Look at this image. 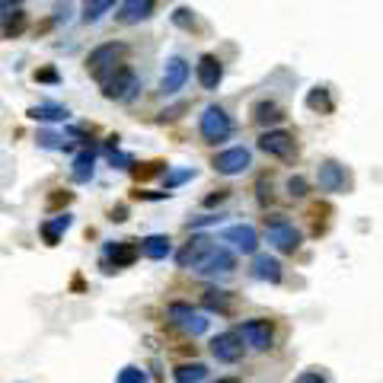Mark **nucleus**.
I'll return each instance as SVG.
<instances>
[{"instance_id": "f257e3e1", "label": "nucleus", "mask_w": 383, "mask_h": 383, "mask_svg": "<svg viewBox=\"0 0 383 383\" xmlns=\"http://www.w3.org/2000/svg\"><path fill=\"white\" fill-rule=\"evenodd\" d=\"M125 55H128V48H125L121 42H106V45H99V48H93V51L87 55V74L93 77V80L102 83L115 67H121V64H125Z\"/></svg>"}, {"instance_id": "f03ea898", "label": "nucleus", "mask_w": 383, "mask_h": 383, "mask_svg": "<svg viewBox=\"0 0 383 383\" xmlns=\"http://www.w3.org/2000/svg\"><path fill=\"white\" fill-rule=\"evenodd\" d=\"M265 233H268V243L284 255H294L300 249V243H304V233H300L284 214H268L265 217Z\"/></svg>"}, {"instance_id": "7ed1b4c3", "label": "nucleus", "mask_w": 383, "mask_h": 383, "mask_svg": "<svg viewBox=\"0 0 383 383\" xmlns=\"http://www.w3.org/2000/svg\"><path fill=\"white\" fill-rule=\"evenodd\" d=\"M102 87V96L106 99H112V102H131L134 96H138V89H140V77L134 74L131 67H115L112 74L106 77V80L99 83Z\"/></svg>"}, {"instance_id": "20e7f679", "label": "nucleus", "mask_w": 383, "mask_h": 383, "mask_svg": "<svg viewBox=\"0 0 383 383\" xmlns=\"http://www.w3.org/2000/svg\"><path fill=\"white\" fill-rule=\"evenodd\" d=\"M198 131H201L204 144H223V140L233 134V121H230L227 109H223V106H208L201 112Z\"/></svg>"}, {"instance_id": "39448f33", "label": "nucleus", "mask_w": 383, "mask_h": 383, "mask_svg": "<svg viewBox=\"0 0 383 383\" xmlns=\"http://www.w3.org/2000/svg\"><path fill=\"white\" fill-rule=\"evenodd\" d=\"M166 316H170L172 326H179V329L189 332V335H204V332H208V323H211L204 313H198L195 306L182 304V300H172V304L166 306Z\"/></svg>"}, {"instance_id": "423d86ee", "label": "nucleus", "mask_w": 383, "mask_h": 383, "mask_svg": "<svg viewBox=\"0 0 383 383\" xmlns=\"http://www.w3.org/2000/svg\"><path fill=\"white\" fill-rule=\"evenodd\" d=\"M236 268V255L227 246H211L201 259L192 265L195 274H230Z\"/></svg>"}, {"instance_id": "0eeeda50", "label": "nucleus", "mask_w": 383, "mask_h": 383, "mask_svg": "<svg viewBox=\"0 0 383 383\" xmlns=\"http://www.w3.org/2000/svg\"><path fill=\"white\" fill-rule=\"evenodd\" d=\"M259 150L278 160H294L297 157V140H294V134L281 131V128H268L259 138Z\"/></svg>"}, {"instance_id": "6e6552de", "label": "nucleus", "mask_w": 383, "mask_h": 383, "mask_svg": "<svg viewBox=\"0 0 383 383\" xmlns=\"http://www.w3.org/2000/svg\"><path fill=\"white\" fill-rule=\"evenodd\" d=\"M236 332H240V338L252 351H268L274 345V329H272L268 319H246V323H243Z\"/></svg>"}, {"instance_id": "1a4fd4ad", "label": "nucleus", "mask_w": 383, "mask_h": 383, "mask_svg": "<svg viewBox=\"0 0 383 383\" xmlns=\"http://www.w3.org/2000/svg\"><path fill=\"white\" fill-rule=\"evenodd\" d=\"M211 166H214L221 176H240V172H246L249 166H252V153L246 150V147H230V150H221L214 160H211Z\"/></svg>"}, {"instance_id": "9d476101", "label": "nucleus", "mask_w": 383, "mask_h": 383, "mask_svg": "<svg viewBox=\"0 0 383 383\" xmlns=\"http://www.w3.org/2000/svg\"><path fill=\"white\" fill-rule=\"evenodd\" d=\"M243 351L246 348H243V338L236 329H227V332L211 338V355H214L221 364H236L243 357Z\"/></svg>"}, {"instance_id": "9b49d317", "label": "nucleus", "mask_w": 383, "mask_h": 383, "mask_svg": "<svg viewBox=\"0 0 383 383\" xmlns=\"http://www.w3.org/2000/svg\"><path fill=\"white\" fill-rule=\"evenodd\" d=\"M138 240H121V243H109L106 246V259H102V268L106 272H118V268L134 265L138 259Z\"/></svg>"}, {"instance_id": "f8f14e48", "label": "nucleus", "mask_w": 383, "mask_h": 383, "mask_svg": "<svg viewBox=\"0 0 383 383\" xmlns=\"http://www.w3.org/2000/svg\"><path fill=\"white\" fill-rule=\"evenodd\" d=\"M185 80H189V61L185 57H170L163 67V80H160V93L163 96H176L179 89L185 87Z\"/></svg>"}, {"instance_id": "ddd939ff", "label": "nucleus", "mask_w": 383, "mask_h": 383, "mask_svg": "<svg viewBox=\"0 0 383 383\" xmlns=\"http://www.w3.org/2000/svg\"><path fill=\"white\" fill-rule=\"evenodd\" d=\"M153 10H157V0H125V4L118 6V13H115V23L138 26V23H144V19H150Z\"/></svg>"}, {"instance_id": "4468645a", "label": "nucleus", "mask_w": 383, "mask_h": 383, "mask_svg": "<svg viewBox=\"0 0 383 383\" xmlns=\"http://www.w3.org/2000/svg\"><path fill=\"white\" fill-rule=\"evenodd\" d=\"M195 74H198V83H201V89L214 93V89L221 87V80H223V64H221V57H217V55H201V57H198Z\"/></svg>"}, {"instance_id": "2eb2a0df", "label": "nucleus", "mask_w": 383, "mask_h": 383, "mask_svg": "<svg viewBox=\"0 0 383 383\" xmlns=\"http://www.w3.org/2000/svg\"><path fill=\"white\" fill-rule=\"evenodd\" d=\"M223 240L233 243L240 252L252 255L255 249H259V233H255V227H249V223H236V227H227L223 230Z\"/></svg>"}, {"instance_id": "dca6fc26", "label": "nucleus", "mask_w": 383, "mask_h": 383, "mask_svg": "<svg viewBox=\"0 0 383 383\" xmlns=\"http://www.w3.org/2000/svg\"><path fill=\"white\" fill-rule=\"evenodd\" d=\"M252 278H259V281H268V284H278L281 281V262L274 259V255H268V252H252Z\"/></svg>"}, {"instance_id": "f3484780", "label": "nucleus", "mask_w": 383, "mask_h": 383, "mask_svg": "<svg viewBox=\"0 0 383 383\" xmlns=\"http://www.w3.org/2000/svg\"><path fill=\"white\" fill-rule=\"evenodd\" d=\"M345 182H348V176H345V166L342 163L326 160V163L319 166V189H323V192H329V195L345 192Z\"/></svg>"}, {"instance_id": "a211bd4d", "label": "nucleus", "mask_w": 383, "mask_h": 383, "mask_svg": "<svg viewBox=\"0 0 383 383\" xmlns=\"http://www.w3.org/2000/svg\"><path fill=\"white\" fill-rule=\"evenodd\" d=\"M211 246H214V240H211V236H192V240L182 243V249L176 252V265L179 268H192Z\"/></svg>"}, {"instance_id": "6ab92c4d", "label": "nucleus", "mask_w": 383, "mask_h": 383, "mask_svg": "<svg viewBox=\"0 0 383 383\" xmlns=\"http://www.w3.org/2000/svg\"><path fill=\"white\" fill-rule=\"evenodd\" d=\"M249 115H252V121H255V125H262V128H274V125H281V121H284V109H281L278 102H272V99L252 102Z\"/></svg>"}, {"instance_id": "aec40b11", "label": "nucleus", "mask_w": 383, "mask_h": 383, "mask_svg": "<svg viewBox=\"0 0 383 383\" xmlns=\"http://www.w3.org/2000/svg\"><path fill=\"white\" fill-rule=\"evenodd\" d=\"M201 306L208 313H221V316H227V313H233V294L223 291V287H208V291L201 294Z\"/></svg>"}, {"instance_id": "412c9836", "label": "nucleus", "mask_w": 383, "mask_h": 383, "mask_svg": "<svg viewBox=\"0 0 383 383\" xmlns=\"http://www.w3.org/2000/svg\"><path fill=\"white\" fill-rule=\"evenodd\" d=\"M138 252H144L147 259L160 262L172 252V243L166 233H150V236H144V240H138Z\"/></svg>"}, {"instance_id": "4be33fe9", "label": "nucleus", "mask_w": 383, "mask_h": 383, "mask_svg": "<svg viewBox=\"0 0 383 383\" xmlns=\"http://www.w3.org/2000/svg\"><path fill=\"white\" fill-rule=\"evenodd\" d=\"M70 223H74V217H70L67 211H64V214H57L55 221H45L42 227H38L45 246H57V243H61V233H64V230H70Z\"/></svg>"}, {"instance_id": "5701e85b", "label": "nucleus", "mask_w": 383, "mask_h": 383, "mask_svg": "<svg viewBox=\"0 0 383 383\" xmlns=\"http://www.w3.org/2000/svg\"><path fill=\"white\" fill-rule=\"evenodd\" d=\"M26 115H29L32 121H67L70 109L61 106V102H42V106H32Z\"/></svg>"}, {"instance_id": "b1692460", "label": "nucleus", "mask_w": 383, "mask_h": 383, "mask_svg": "<svg viewBox=\"0 0 383 383\" xmlns=\"http://www.w3.org/2000/svg\"><path fill=\"white\" fill-rule=\"evenodd\" d=\"M96 172V153L93 150H83L74 157V170H70V176H74V182H89Z\"/></svg>"}, {"instance_id": "393cba45", "label": "nucleus", "mask_w": 383, "mask_h": 383, "mask_svg": "<svg viewBox=\"0 0 383 383\" xmlns=\"http://www.w3.org/2000/svg\"><path fill=\"white\" fill-rule=\"evenodd\" d=\"M306 109H313V112H319V115H329L332 109H335L332 93L326 87H313L310 93H306Z\"/></svg>"}, {"instance_id": "a878e982", "label": "nucleus", "mask_w": 383, "mask_h": 383, "mask_svg": "<svg viewBox=\"0 0 383 383\" xmlns=\"http://www.w3.org/2000/svg\"><path fill=\"white\" fill-rule=\"evenodd\" d=\"M204 377H208V367H204L201 361L179 364V367L172 370V380H176V383H201Z\"/></svg>"}, {"instance_id": "bb28decb", "label": "nucleus", "mask_w": 383, "mask_h": 383, "mask_svg": "<svg viewBox=\"0 0 383 383\" xmlns=\"http://www.w3.org/2000/svg\"><path fill=\"white\" fill-rule=\"evenodd\" d=\"M26 23H29V16H26L23 10H13V16H10V13H4V19H0V35H4V38L23 35Z\"/></svg>"}, {"instance_id": "cd10ccee", "label": "nucleus", "mask_w": 383, "mask_h": 383, "mask_svg": "<svg viewBox=\"0 0 383 383\" xmlns=\"http://www.w3.org/2000/svg\"><path fill=\"white\" fill-rule=\"evenodd\" d=\"M112 6H115V0H87L83 4V23H99Z\"/></svg>"}, {"instance_id": "c85d7f7f", "label": "nucleus", "mask_w": 383, "mask_h": 383, "mask_svg": "<svg viewBox=\"0 0 383 383\" xmlns=\"http://www.w3.org/2000/svg\"><path fill=\"white\" fill-rule=\"evenodd\" d=\"M163 170H166L163 160H147V163H134V166H131V176L138 179V182H147V179L160 176Z\"/></svg>"}, {"instance_id": "c756f323", "label": "nucleus", "mask_w": 383, "mask_h": 383, "mask_svg": "<svg viewBox=\"0 0 383 383\" xmlns=\"http://www.w3.org/2000/svg\"><path fill=\"white\" fill-rule=\"evenodd\" d=\"M172 26H179V29H185V32H195L198 29L195 10H189V6H176V10H172Z\"/></svg>"}, {"instance_id": "7c9ffc66", "label": "nucleus", "mask_w": 383, "mask_h": 383, "mask_svg": "<svg viewBox=\"0 0 383 383\" xmlns=\"http://www.w3.org/2000/svg\"><path fill=\"white\" fill-rule=\"evenodd\" d=\"M115 383H147V370H140V367H134V364H128V367L118 370Z\"/></svg>"}, {"instance_id": "2f4dec72", "label": "nucleus", "mask_w": 383, "mask_h": 383, "mask_svg": "<svg viewBox=\"0 0 383 383\" xmlns=\"http://www.w3.org/2000/svg\"><path fill=\"white\" fill-rule=\"evenodd\" d=\"M74 201V192H67V189H55L48 195V211H57V208H67V204Z\"/></svg>"}, {"instance_id": "473e14b6", "label": "nucleus", "mask_w": 383, "mask_h": 383, "mask_svg": "<svg viewBox=\"0 0 383 383\" xmlns=\"http://www.w3.org/2000/svg\"><path fill=\"white\" fill-rule=\"evenodd\" d=\"M189 179H195V170H179V172H170V176L163 179V185H166L163 192H172V189H176V185L189 182Z\"/></svg>"}, {"instance_id": "72a5a7b5", "label": "nucleus", "mask_w": 383, "mask_h": 383, "mask_svg": "<svg viewBox=\"0 0 383 383\" xmlns=\"http://www.w3.org/2000/svg\"><path fill=\"white\" fill-rule=\"evenodd\" d=\"M306 192H310V182H306L304 176H291V179H287V195H291V198H304Z\"/></svg>"}, {"instance_id": "f704fd0d", "label": "nucleus", "mask_w": 383, "mask_h": 383, "mask_svg": "<svg viewBox=\"0 0 383 383\" xmlns=\"http://www.w3.org/2000/svg\"><path fill=\"white\" fill-rule=\"evenodd\" d=\"M38 144H42L45 150H61V147H67V140L57 138V134H51V131H42L38 134Z\"/></svg>"}, {"instance_id": "c9c22d12", "label": "nucleus", "mask_w": 383, "mask_h": 383, "mask_svg": "<svg viewBox=\"0 0 383 383\" xmlns=\"http://www.w3.org/2000/svg\"><path fill=\"white\" fill-rule=\"evenodd\" d=\"M32 80L35 83H61V74H57L55 67H38L35 74H32Z\"/></svg>"}, {"instance_id": "e433bc0d", "label": "nucleus", "mask_w": 383, "mask_h": 383, "mask_svg": "<svg viewBox=\"0 0 383 383\" xmlns=\"http://www.w3.org/2000/svg\"><path fill=\"white\" fill-rule=\"evenodd\" d=\"M182 112H189V102H179V106L163 109V112H160V121H176V118H182Z\"/></svg>"}, {"instance_id": "4c0bfd02", "label": "nucleus", "mask_w": 383, "mask_h": 383, "mask_svg": "<svg viewBox=\"0 0 383 383\" xmlns=\"http://www.w3.org/2000/svg\"><path fill=\"white\" fill-rule=\"evenodd\" d=\"M131 198L134 201H163V198H170V192H140V189H134Z\"/></svg>"}, {"instance_id": "58836bf2", "label": "nucleus", "mask_w": 383, "mask_h": 383, "mask_svg": "<svg viewBox=\"0 0 383 383\" xmlns=\"http://www.w3.org/2000/svg\"><path fill=\"white\" fill-rule=\"evenodd\" d=\"M109 160H112V166H118V170H131V166H134L131 153H121V150H112V153H109Z\"/></svg>"}, {"instance_id": "ea45409f", "label": "nucleus", "mask_w": 383, "mask_h": 383, "mask_svg": "<svg viewBox=\"0 0 383 383\" xmlns=\"http://www.w3.org/2000/svg\"><path fill=\"white\" fill-rule=\"evenodd\" d=\"M255 189H259V195H255V198H259V204H268V201H272V179L262 176L259 182H255Z\"/></svg>"}, {"instance_id": "a19ab883", "label": "nucleus", "mask_w": 383, "mask_h": 383, "mask_svg": "<svg viewBox=\"0 0 383 383\" xmlns=\"http://www.w3.org/2000/svg\"><path fill=\"white\" fill-rule=\"evenodd\" d=\"M221 221V214H201V217H192L189 221V230H198V227H211V223Z\"/></svg>"}, {"instance_id": "79ce46f5", "label": "nucleus", "mask_w": 383, "mask_h": 383, "mask_svg": "<svg viewBox=\"0 0 383 383\" xmlns=\"http://www.w3.org/2000/svg\"><path fill=\"white\" fill-rule=\"evenodd\" d=\"M227 198H230V189H217L214 195H208V198H204V208H214V204L227 201Z\"/></svg>"}, {"instance_id": "37998d69", "label": "nucleus", "mask_w": 383, "mask_h": 383, "mask_svg": "<svg viewBox=\"0 0 383 383\" xmlns=\"http://www.w3.org/2000/svg\"><path fill=\"white\" fill-rule=\"evenodd\" d=\"M294 383H326V377L319 374V370H304V374H300Z\"/></svg>"}, {"instance_id": "c03bdc74", "label": "nucleus", "mask_w": 383, "mask_h": 383, "mask_svg": "<svg viewBox=\"0 0 383 383\" xmlns=\"http://www.w3.org/2000/svg\"><path fill=\"white\" fill-rule=\"evenodd\" d=\"M109 221H112V223L128 221V208H125V204H118V208H112V211H109Z\"/></svg>"}, {"instance_id": "a18cd8bd", "label": "nucleus", "mask_w": 383, "mask_h": 383, "mask_svg": "<svg viewBox=\"0 0 383 383\" xmlns=\"http://www.w3.org/2000/svg\"><path fill=\"white\" fill-rule=\"evenodd\" d=\"M19 6H23V0H0V16H4V13L19 10Z\"/></svg>"}, {"instance_id": "49530a36", "label": "nucleus", "mask_w": 383, "mask_h": 383, "mask_svg": "<svg viewBox=\"0 0 383 383\" xmlns=\"http://www.w3.org/2000/svg\"><path fill=\"white\" fill-rule=\"evenodd\" d=\"M326 211H329V208H323V214H326ZM313 217H319V208H313ZM313 233H316V236H319V233H326V227L316 221V223H313Z\"/></svg>"}, {"instance_id": "de8ad7c7", "label": "nucleus", "mask_w": 383, "mask_h": 383, "mask_svg": "<svg viewBox=\"0 0 383 383\" xmlns=\"http://www.w3.org/2000/svg\"><path fill=\"white\" fill-rule=\"evenodd\" d=\"M217 383H240V377H221Z\"/></svg>"}]
</instances>
